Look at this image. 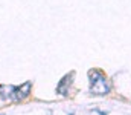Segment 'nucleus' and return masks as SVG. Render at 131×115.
I'll return each mask as SVG.
<instances>
[{
	"mask_svg": "<svg viewBox=\"0 0 131 115\" xmlns=\"http://www.w3.org/2000/svg\"><path fill=\"white\" fill-rule=\"evenodd\" d=\"M31 87H32V83H31V81H26V83H25L23 86H20V87H15V86H14L12 94H11V98H12L14 101H20V100L26 98V97L29 95Z\"/></svg>",
	"mask_w": 131,
	"mask_h": 115,
	"instance_id": "f03ea898",
	"label": "nucleus"
},
{
	"mask_svg": "<svg viewBox=\"0 0 131 115\" xmlns=\"http://www.w3.org/2000/svg\"><path fill=\"white\" fill-rule=\"evenodd\" d=\"M90 77V92L95 94V95H105L110 92V84L107 81L105 75L98 71V69H93L89 72Z\"/></svg>",
	"mask_w": 131,
	"mask_h": 115,
	"instance_id": "f257e3e1",
	"label": "nucleus"
}]
</instances>
